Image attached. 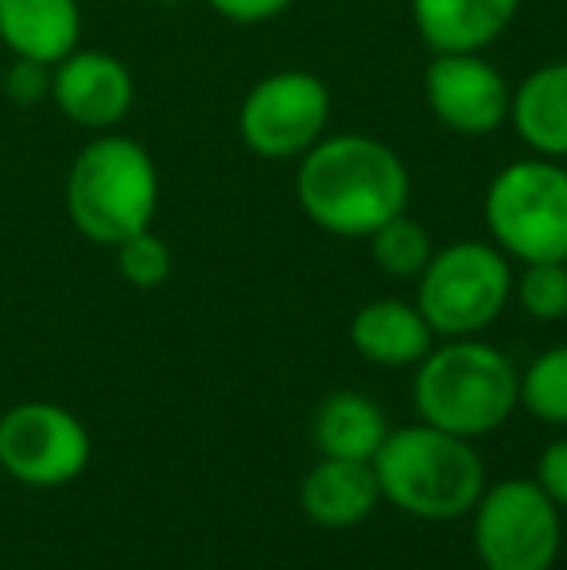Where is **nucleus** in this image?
Instances as JSON below:
<instances>
[{"label": "nucleus", "mask_w": 567, "mask_h": 570, "mask_svg": "<svg viewBox=\"0 0 567 570\" xmlns=\"http://www.w3.org/2000/svg\"><path fill=\"white\" fill-rule=\"evenodd\" d=\"M409 167L373 136H323L295 171L300 206L334 237H370L409 206Z\"/></svg>", "instance_id": "nucleus-1"}, {"label": "nucleus", "mask_w": 567, "mask_h": 570, "mask_svg": "<svg viewBox=\"0 0 567 570\" xmlns=\"http://www.w3.org/2000/svg\"><path fill=\"white\" fill-rule=\"evenodd\" d=\"M381 497L417 520H459L486 493V465L470 439L417 423L389 431L373 454Z\"/></svg>", "instance_id": "nucleus-2"}, {"label": "nucleus", "mask_w": 567, "mask_h": 570, "mask_svg": "<svg viewBox=\"0 0 567 570\" xmlns=\"http://www.w3.org/2000/svg\"><path fill=\"white\" fill-rule=\"evenodd\" d=\"M517 381L521 376L501 350L478 338H447V345L428 350L420 361L412 404L420 423L459 439H482L509 423L521 404Z\"/></svg>", "instance_id": "nucleus-3"}, {"label": "nucleus", "mask_w": 567, "mask_h": 570, "mask_svg": "<svg viewBox=\"0 0 567 570\" xmlns=\"http://www.w3.org/2000/svg\"><path fill=\"white\" fill-rule=\"evenodd\" d=\"M159 206V175L148 148L133 136L101 132L75 156L67 175V214L94 245L117 248L133 233L151 229Z\"/></svg>", "instance_id": "nucleus-4"}, {"label": "nucleus", "mask_w": 567, "mask_h": 570, "mask_svg": "<svg viewBox=\"0 0 567 570\" xmlns=\"http://www.w3.org/2000/svg\"><path fill=\"white\" fill-rule=\"evenodd\" d=\"M486 226L501 253L525 264L567 261V167L521 159L486 190Z\"/></svg>", "instance_id": "nucleus-5"}, {"label": "nucleus", "mask_w": 567, "mask_h": 570, "mask_svg": "<svg viewBox=\"0 0 567 570\" xmlns=\"http://www.w3.org/2000/svg\"><path fill=\"white\" fill-rule=\"evenodd\" d=\"M509 261L482 240H454L431 253L420 272V315L443 338H475L509 303Z\"/></svg>", "instance_id": "nucleus-6"}, {"label": "nucleus", "mask_w": 567, "mask_h": 570, "mask_svg": "<svg viewBox=\"0 0 567 570\" xmlns=\"http://www.w3.org/2000/svg\"><path fill=\"white\" fill-rule=\"evenodd\" d=\"M475 551L486 570H553L560 556V509L540 481L486 485L475 504Z\"/></svg>", "instance_id": "nucleus-7"}, {"label": "nucleus", "mask_w": 567, "mask_h": 570, "mask_svg": "<svg viewBox=\"0 0 567 570\" xmlns=\"http://www.w3.org/2000/svg\"><path fill=\"white\" fill-rule=\"evenodd\" d=\"M94 443L86 423L51 400H28L0 415V470L28 489H59L82 478Z\"/></svg>", "instance_id": "nucleus-8"}, {"label": "nucleus", "mask_w": 567, "mask_h": 570, "mask_svg": "<svg viewBox=\"0 0 567 570\" xmlns=\"http://www.w3.org/2000/svg\"><path fill=\"white\" fill-rule=\"evenodd\" d=\"M331 120V90L311 70H281L245 94L237 128L261 159H295L323 140Z\"/></svg>", "instance_id": "nucleus-9"}, {"label": "nucleus", "mask_w": 567, "mask_h": 570, "mask_svg": "<svg viewBox=\"0 0 567 570\" xmlns=\"http://www.w3.org/2000/svg\"><path fill=\"white\" fill-rule=\"evenodd\" d=\"M424 94L439 125L459 136H490L509 117V86L478 51L436 55L424 75Z\"/></svg>", "instance_id": "nucleus-10"}, {"label": "nucleus", "mask_w": 567, "mask_h": 570, "mask_svg": "<svg viewBox=\"0 0 567 570\" xmlns=\"http://www.w3.org/2000/svg\"><path fill=\"white\" fill-rule=\"evenodd\" d=\"M133 98H137V82L117 55L75 47L67 59L51 67V101L78 128L109 132L129 117Z\"/></svg>", "instance_id": "nucleus-11"}, {"label": "nucleus", "mask_w": 567, "mask_h": 570, "mask_svg": "<svg viewBox=\"0 0 567 570\" xmlns=\"http://www.w3.org/2000/svg\"><path fill=\"white\" fill-rule=\"evenodd\" d=\"M521 0H412V23L436 55L490 47L514 23Z\"/></svg>", "instance_id": "nucleus-12"}, {"label": "nucleus", "mask_w": 567, "mask_h": 570, "mask_svg": "<svg viewBox=\"0 0 567 570\" xmlns=\"http://www.w3.org/2000/svg\"><path fill=\"white\" fill-rule=\"evenodd\" d=\"M381 485L373 462L354 458H319L315 470L303 478L300 504L311 524L319 528H354L378 509Z\"/></svg>", "instance_id": "nucleus-13"}, {"label": "nucleus", "mask_w": 567, "mask_h": 570, "mask_svg": "<svg viewBox=\"0 0 567 570\" xmlns=\"http://www.w3.org/2000/svg\"><path fill=\"white\" fill-rule=\"evenodd\" d=\"M82 36L78 0H0V43L12 59L62 62Z\"/></svg>", "instance_id": "nucleus-14"}, {"label": "nucleus", "mask_w": 567, "mask_h": 570, "mask_svg": "<svg viewBox=\"0 0 567 570\" xmlns=\"http://www.w3.org/2000/svg\"><path fill=\"white\" fill-rule=\"evenodd\" d=\"M431 326L428 318L420 315V307L401 299H378L365 303L362 311L350 323V342L373 365H417V361L428 357L431 350Z\"/></svg>", "instance_id": "nucleus-15"}, {"label": "nucleus", "mask_w": 567, "mask_h": 570, "mask_svg": "<svg viewBox=\"0 0 567 570\" xmlns=\"http://www.w3.org/2000/svg\"><path fill=\"white\" fill-rule=\"evenodd\" d=\"M509 117L537 156H567V62H548L532 70L509 98Z\"/></svg>", "instance_id": "nucleus-16"}, {"label": "nucleus", "mask_w": 567, "mask_h": 570, "mask_svg": "<svg viewBox=\"0 0 567 570\" xmlns=\"http://www.w3.org/2000/svg\"><path fill=\"white\" fill-rule=\"evenodd\" d=\"M389 435V420L362 392H334L315 415V443L326 458L373 462Z\"/></svg>", "instance_id": "nucleus-17"}, {"label": "nucleus", "mask_w": 567, "mask_h": 570, "mask_svg": "<svg viewBox=\"0 0 567 570\" xmlns=\"http://www.w3.org/2000/svg\"><path fill=\"white\" fill-rule=\"evenodd\" d=\"M517 396L537 420L567 428V345L545 350L517 381Z\"/></svg>", "instance_id": "nucleus-18"}, {"label": "nucleus", "mask_w": 567, "mask_h": 570, "mask_svg": "<svg viewBox=\"0 0 567 570\" xmlns=\"http://www.w3.org/2000/svg\"><path fill=\"white\" fill-rule=\"evenodd\" d=\"M370 248H373V261H378V268H385L389 276H420V272L428 268L431 261V237L428 229L420 226L417 218H409V214H397V218H389L381 229L370 233Z\"/></svg>", "instance_id": "nucleus-19"}, {"label": "nucleus", "mask_w": 567, "mask_h": 570, "mask_svg": "<svg viewBox=\"0 0 567 570\" xmlns=\"http://www.w3.org/2000/svg\"><path fill=\"white\" fill-rule=\"evenodd\" d=\"M117 272L125 276V284L151 292V287L167 284V276H172V248L151 229H140L117 245Z\"/></svg>", "instance_id": "nucleus-20"}, {"label": "nucleus", "mask_w": 567, "mask_h": 570, "mask_svg": "<svg viewBox=\"0 0 567 570\" xmlns=\"http://www.w3.org/2000/svg\"><path fill=\"white\" fill-rule=\"evenodd\" d=\"M517 299L540 323H556L567 315V261L525 264V276L517 284Z\"/></svg>", "instance_id": "nucleus-21"}, {"label": "nucleus", "mask_w": 567, "mask_h": 570, "mask_svg": "<svg viewBox=\"0 0 567 570\" xmlns=\"http://www.w3.org/2000/svg\"><path fill=\"white\" fill-rule=\"evenodd\" d=\"M4 94L12 106H39L51 98V67L36 59H12V67L4 70Z\"/></svg>", "instance_id": "nucleus-22"}, {"label": "nucleus", "mask_w": 567, "mask_h": 570, "mask_svg": "<svg viewBox=\"0 0 567 570\" xmlns=\"http://www.w3.org/2000/svg\"><path fill=\"white\" fill-rule=\"evenodd\" d=\"M537 481H540V489L556 501V509H567V439L553 443L545 454H540Z\"/></svg>", "instance_id": "nucleus-23"}, {"label": "nucleus", "mask_w": 567, "mask_h": 570, "mask_svg": "<svg viewBox=\"0 0 567 570\" xmlns=\"http://www.w3.org/2000/svg\"><path fill=\"white\" fill-rule=\"evenodd\" d=\"M206 4L234 23H265V20H273V16L287 12L295 0H206Z\"/></svg>", "instance_id": "nucleus-24"}, {"label": "nucleus", "mask_w": 567, "mask_h": 570, "mask_svg": "<svg viewBox=\"0 0 567 570\" xmlns=\"http://www.w3.org/2000/svg\"><path fill=\"white\" fill-rule=\"evenodd\" d=\"M156 4H167V8H179V4H190V0H156Z\"/></svg>", "instance_id": "nucleus-25"}]
</instances>
